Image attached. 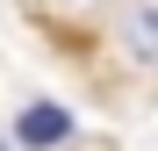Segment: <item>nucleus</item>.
<instances>
[{
	"instance_id": "f257e3e1",
	"label": "nucleus",
	"mask_w": 158,
	"mask_h": 151,
	"mask_svg": "<svg viewBox=\"0 0 158 151\" xmlns=\"http://www.w3.org/2000/svg\"><path fill=\"white\" fill-rule=\"evenodd\" d=\"M122 50L137 65H158V0H122Z\"/></svg>"
},
{
	"instance_id": "f03ea898",
	"label": "nucleus",
	"mask_w": 158,
	"mask_h": 151,
	"mask_svg": "<svg viewBox=\"0 0 158 151\" xmlns=\"http://www.w3.org/2000/svg\"><path fill=\"white\" fill-rule=\"evenodd\" d=\"M15 130H22V144H36V151H50V144H65V137H72V115L58 108V101H29Z\"/></svg>"
},
{
	"instance_id": "7ed1b4c3",
	"label": "nucleus",
	"mask_w": 158,
	"mask_h": 151,
	"mask_svg": "<svg viewBox=\"0 0 158 151\" xmlns=\"http://www.w3.org/2000/svg\"><path fill=\"white\" fill-rule=\"evenodd\" d=\"M0 151H7V144H0Z\"/></svg>"
}]
</instances>
